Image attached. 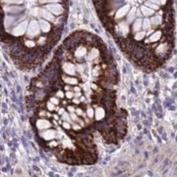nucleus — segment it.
<instances>
[{
	"label": "nucleus",
	"instance_id": "nucleus-1",
	"mask_svg": "<svg viewBox=\"0 0 177 177\" xmlns=\"http://www.w3.org/2000/svg\"><path fill=\"white\" fill-rule=\"evenodd\" d=\"M118 82L100 37L85 32L67 37L32 85L29 109L42 146L61 162L87 165L98 157L96 134L104 143H119L127 113L118 106Z\"/></svg>",
	"mask_w": 177,
	"mask_h": 177
}]
</instances>
